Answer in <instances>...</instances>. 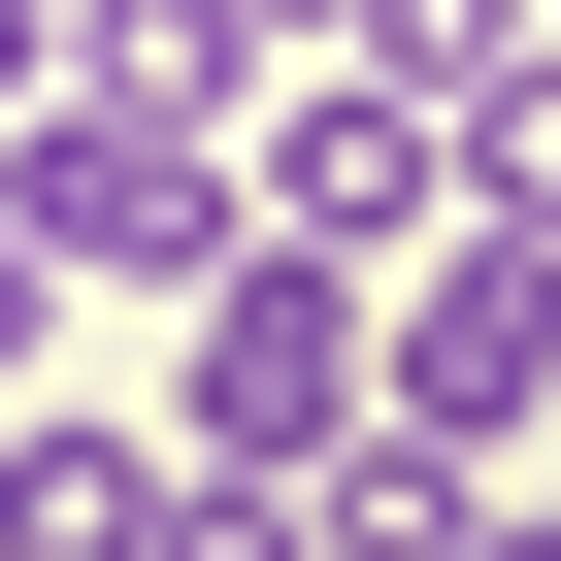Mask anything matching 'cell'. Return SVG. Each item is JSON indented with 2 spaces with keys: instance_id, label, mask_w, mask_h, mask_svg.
<instances>
[{
  "instance_id": "obj_1",
  "label": "cell",
  "mask_w": 561,
  "mask_h": 561,
  "mask_svg": "<svg viewBox=\"0 0 561 561\" xmlns=\"http://www.w3.org/2000/svg\"><path fill=\"white\" fill-rule=\"evenodd\" d=\"M364 430H430V462L561 430V231H397L364 264Z\"/></svg>"
},
{
  "instance_id": "obj_2",
  "label": "cell",
  "mask_w": 561,
  "mask_h": 561,
  "mask_svg": "<svg viewBox=\"0 0 561 561\" xmlns=\"http://www.w3.org/2000/svg\"><path fill=\"white\" fill-rule=\"evenodd\" d=\"M0 231L67 298H198L231 264V133H133V100H0Z\"/></svg>"
},
{
  "instance_id": "obj_3",
  "label": "cell",
  "mask_w": 561,
  "mask_h": 561,
  "mask_svg": "<svg viewBox=\"0 0 561 561\" xmlns=\"http://www.w3.org/2000/svg\"><path fill=\"white\" fill-rule=\"evenodd\" d=\"M231 231L264 264H397V231H462V133L397 67H298V100H231Z\"/></svg>"
},
{
  "instance_id": "obj_4",
  "label": "cell",
  "mask_w": 561,
  "mask_h": 561,
  "mask_svg": "<svg viewBox=\"0 0 561 561\" xmlns=\"http://www.w3.org/2000/svg\"><path fill=\"white\" fill-rule=\"evenodd\" d=\"M364 430V264H198V364H165V462H331Z\"/></svg>"
},
{
  "instance_id": "obj_5",
  "label": "cell",
  "mask_w": 561,
  "mask_h": 561,
  "mask_svg": "<svg viewBox=\"0 0 561 561\" xmlns=\"http://www.w3.org/2000/svg\"><path fill=\"white\" fill-rule=\"evenodd\" d=\"M264 67H298V0H67V100H133V133H231Z\"/></svg>"
},
{
  "instance_id": "obj_6",
  "label": "cell",
  "mask_w": 561,
  "mask_h": 561,
  "mask_svg": "<svg viewBox=\"0 0 561 561\" xmlns=\"http://www.w3.org/2000/svg\"><path fill=\"white\" fill-rule=\"evenodd\" d=\"M133 528H165V430H100V397L0 430V561H133Z\"/></svg>"
},
{
  "instance_id": "obj_7",
  "label": "cell",
  "mask_w": 561,
  "mask_h": 561,
  "mask_svg": "<svg viewBox=\"0 0 561 561\" xmlns=\"http://www.w3.org/2000/svg\"><path fill=\"white\" fill-rule=\"evenodd\" d=\"M430 133H462V231H561V0H528V34H495Z\"/></svg>"
},
{
  "instance_id": "obj_8",
  "label": "cell",
  "mask_w": 561,
  "mask_h": 561,
  "mask_svg": "<svg viewBox=\"0 0 561 561\" xmlns=\"http://www.w3.org/2000/svg\"><path fill=\"white\" fill-rule=\"evenodd\" d=\"M34 364H67V264H34V231H0V397H34Z\"/></svg>"
},
{
  "instance_id": "obj_9",
  "label": "cell",
  "mask_w": 561,
  "mask_h": 561,
  "mask_svg": "<svg viewBox=\"0 0 561 561\" xmlns=\"http://www.w3.org/2000/svg\"><path fill=\"white\" fill-rule=\"evenodd\" d=\"M430 561H561V495H495V462H462V528H430Z\"/></svg>"
},
{
  "instance_id": "obj_10",
  "label": "cell",
  "mask_w": 561,
  "mask_h": 561,
  "mask_svg": "<svg viewBox=\"0 0 561 561\" xmlns=\"http://www.w3.org/2000/svg\"><path fill=\"white\" fill-rule=\"evenodd\" d=\"M0 100H67V0H0Z\"/></svg>"
}]
</instances>
